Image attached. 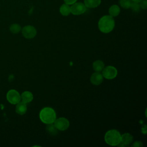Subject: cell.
Returning <instances> with one entry per match:
<instances>
[{
	"label": "cell",
	"mask_w": 147,
	"mask_h": 147,
	"mask_svg": "<svg viewBox=\"0 0 147 147\" xmlns=\"http://www.w3.org/2000/svg\"><path fill=\"white\" fill-rule=\"evenodd\" d=\"M101 0H84V4L87 8H95L100 5Z\"/></svg>",
	"instance_id": "obj_13"
},
{
	"label": "cell",
	"mask_w": 147,
	"mask_h": 147,
	"mask_svg": "<svg viewBox=\"0 0 147 147\" xmlns=\"http://www.w3.org/2000/svg\"><path fill=\"white\" fill-rule=\"evenodd\" d=\"M120 7L117 5H113L111 6L109 9V15L113 17H117L120 13Z\"/></svg>",
	"instance_id": "obj_14"
},
{
	"label": "cell",
	"mask_w": 147,
	"mask_h": 147,
	"mask_svg": "<svg viewBox=\"0 0 147 147\" xmlns=\"http://www.w3.org/2000/svg\"><path fill=\"white\" fill-rule=\"evenodd\" d=\"M133 141V137L128 133H124L121 136V142L123 144L126 146H129Z\"/></svg>",
	"instance_id": "obj_10"
},
{
	"label": "cell",
	"mask_w": 147,
	"mask_h": 147,
	"mask_svg": "<svg viewBox=\"0 0 147 147\" xmlns=\"http://www.w3.org/2000/svg\"><path fill=\"white\" fill-rule=\"evenodd\" d=\"M9 29H10V31L11 33L14 34H17L21 31V27L18 24H13L10 25Z\"/></svg>",
	"instance_id": "obj_18"
},
{
	"label": "cell",
	"mask_w": 147,
	"mask_h": 147,
	"mask_svg": "<svg viewBox=\"0 0 147 147\" xmlns=\"http://www.w3.org/2000/svg\"><path fill=\"white\" fill-rule=\"evenodd\" d=\"M140 6L141 9H146L147 8V1L146 0H141L140 2H139Z\"/></svg>",
	"instance_id": "obj_21"
},
{
	"label": "cell",
	"mask_w": 147,
	"mask_h": 147,
	"mask_svg": "<svg viewBox=\"0 0 147 147\" xmlns=\"http://www.w3.org/2000/svg\"><path fill=\"white\" fill-rule=\"evenodd\" d=\"M132 1L131 0H119V3L120 6L125 9H129L130 7V5Z\"/></svg>",
	"instance_id": "obj_19"
},
{
	"label": "cell",
	"mask_w": 147,
	"mask_h": 147,
	"mask_svg": "<svg viewBox=\"0 0 147 147\" xmlns=\"http://www.w3.org/2000/svg\"><path fill=\"white\" fill-rule=\"evenodd\" d=\"M78 0H64L65 3H66L67 5H69L74 4V3L76 2Z\"/></svg>",
	"instance_id": "obj_23"
},
{
	"label": "cell",
	"mask_w": 147,
	"mask_h": 147,
	"mask_svg": "<svg viewBox=\"0 0 147 147\" xmlns=\"http://www.w3.org/2000/svg\"><path fill=\"white\" fill-rule=\"evenodd\" d=\"M120 133L115 129L107 131L105 135V141L110 146H117L121 142Z\"/></svg>",
	"instance_id": "obj_3"
},
{
	"label": "cell",
	"mask_w": 147,
	"mask_h": 147,
	"mask_svg": "<svg viewBox=\"0 0 147 147\" xmlns=\"http://www.w3.org/2000/svg\"><path fill=\"white\" fill-rule=\"evenodd\" d=\"M103 80V76L101 73L99 72H95L93 73L90 77V82L91 83L95 85L98 86L100 84Z\"/></svg>",
	"instance_id": "obj_9"
},
{
	"label": "cell",
	"mask_w": 147,
	"mask_h": 147,
	"mask_svg": "<svg viewBox=\"0 0 147 147\" xmlns=\"http://www.w3.org/2000/svg\"><path fill=\"white\" fill-rule=\"evenodd\" d=\"M115 21L113 17L106 15L102 17L98 21V28L103 33H109L114 28Z\"/></svg>",
	"instance_id": "obj_1"
},
{
	"label": "cell",
	"mask_w": 147,
	"mask_h": 147,
	"mask_svg": "<svg viewBox=\"0 0 147 147\" xmlns=\"http://www.w3.org/2000/svg\"><path fill=\"white\" fill-rule=\"evenodd\" d=\"M33 99V95L32 93L28 91H25L23 92L21 95V99L22 101L25 103H28L32 101Z\"/></svg>",
	"instance_id": "obj_12"
},
{
	"label": "cell",
	"mask_w": 147,
	"mask_h": 147,
	"mask_svg": "<svg viewBox=\"0 0 147 147\" xmlns=\"http://www.w3.org/2000/svg\"><path fill=\"white\" fill-rule=\"evenodd\" d=\"M22 34L25 38L31 39L36 36L37 30L34 26L32 25H26L22 29Z\"/></svg>",
	"instance_id": "obj_8"
},
{
	"label": "cell",
	"mask_w": 147,
	"mask_h": 147,
	"mask_svg": "<svg viewBox=\"0 0 147 147\" xmlns=\"http://www.w3.org/2000/svg\"><path fill=\"white\" fill-rule=\"evenodd\" d=\"M27 111V106L26 103L22 102H20L17 103V106L16 107V111L17 114L20 115H24L26 113Z\"/></svg>",
	"instance_id": "obj_11"
},
{
	"label": "cell",
	"mask_w": 147,
	"mask_h": 147,
	"mask_svg": "<svg viewBox=\"0 0 147 147\" xmlns=\"http://www.w3.org/2000/svg\"><path fill=\"white\" fill-rule=\"evenodd\" d=\"M6 98L9 102L13 105H16L21 101V95L15 90H9L6 94Z\"/></svg>",
	"instance_id": "obj_7"
},
{
	"label": "cell",
	"mask_w": 147,
	"mask_h": 147,
	"mask_svg": "<svg viewBox=\"0 0 147 147\" xmlns=\"http://www.w3.org/2000/svg\"><path fill=\"white\" fill-rule=\"evenodd\" d=\"M46 130L52 136H55L57 133L58 130L56 128L54 124L51 123V124H47L46 126Z\"/></svg>",
	"instance_id": "obj_17"
},
{
	"label": "cell",
	"mask_w": 147,
	"mask_h": 147,
	"mask_svg": "<svg viewBox=\"0 0 147 147\" xmlns=\"http://www.w3.org/2000/svg\"><path fill=\"white\" fill-rule=\"evenodd\" d=\"M141 0H131L132 2H137V3H139Z\"/></svg>",
	"instance_id": "obj_24"
},
{
	"label": "cell",
	"mask_w": 147,
	"mask_h": 147,
	"mask_svg": "<svg viewBox=\"0 0 147 147\" xmlns=\"http://www.w3.org/2000/svg\"><path fill=\"white\" fill-rule=\"evenodd\" d=\"M130 8L134 13H138L140 11V10H141V7L139 3L134 2H131Z\"/></svg>",
	"instance_id": "obj_20"
},
{
	"label": "cell",
	"mask_w": 147,
	"mask_h": 147,
	"mask_svg": "<svg viewBox=\"0 0 147 147\" xmlns=\"http://www.w3.org/2000/svg\"><path fill=\"white\" fill-rule=\"evenodd\" d=\"M118 74L117 69L113 66H107L104 67L102 71V74L103 78L107 79H114Z\"/></svg>",
	"instance_id": "obj_4"
},
{
	"label": "cell",
	"mask_w": 147,
	"mask_h": 147,
	"mask_svg": "<svg viewBox=\"0 0 147 147\" xmlns=\"http://www.w3.org/2000/svg\"><path fill=\"white\" fill-rule=\"evenodd\" d=\"M60 14L63 16H67L71 13L70 11V6L69 5H67L66 3L63 4L60 7L59 9Z\"/></svg>",
	"instance_id": "obj_16"
},
{
	"label": "cell",
	"mask_w": 147,
	"mask_h": 147,
	"mask_svg": "<svg viewBox=\"0 0 147 147\" xmlns=\"http://www.w3.org/2000/svg\"><path fill=\"white\" fill-rule=\"evenodd\" d=\"M39 117L42 122L45 124L53 123L56 119L55 111L51 107H46L41 109L39 114Z\"/></svg>",
	"instance_id": "obj_2"
},
{
	"label": "cell",
	"mask_w": 147,
	"mask_h": 147,
	"mask_svg": "<svg viewBox=\"0 0 147 147\" xmlns=\"http://www.w3.org/2000/svg\"><path fill=\"white\" fill-rule=\"evenodd\" d=\"M92 67L95 72H101L105 67L104 63L100 60L95 61L92 64Z\"/></svg>",
	"instance_id": "obj_15"
},
{
	"label": "cell",
	"mask_w": 147,
	"mask_h": 147,
	"mask_svg": "<svg viewBox=\"0 0 147 147\" xmlns=\"http://www.w3.org/2000/svg\"><path fill=\"white\" fill-rule=\"evenodd\" d=\"M87 7L82 2H75L70 6L71 13L74 15L78 16L84 13L86 11Z\"/></svg>",
	"instance_id": "obj_5"
},
{
	"label": "cell",
	"mask_w": 147,
	"mask_h": 147,
	"mask_svg": "<svg viewBox=\"0 0 147 147\" xmlns=\"http://www.w3.org/2000/svg\"><path fill=\"white\" fill-rule=\"evenodd\" d=\"M53 124L56 128L58 130L64 131L67 130L69 126V121L64 117H60L57 119H56Z\"/></svg>",
	"instance_id": "obj_6"
},
{
	"label": "cell",
	"mask_w": 147,
	"mask_h": 147,
	"mask_svg": "<svg viewBox=\"0 0 147 147\" xmlns=\"http://www.w3.org/2000/svg\"><path fill=\"white\" fill-rule=\"evenodd\" d=\"M131 146H133V147H142L143 146V144L140 141H135L132 144Z\"/></svg>",
	"instance_id": "obj_22"
}]
</instances>
